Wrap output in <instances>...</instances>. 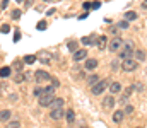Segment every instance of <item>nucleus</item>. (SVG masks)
<instances>
[{"label":"nucleus","instance_id":"obj_1","mask_svg":"<svg viewBox=\"0 0 147 128\" xmlns=\"http://www.w3.org/2000/svg\"><path fill=\"white\" fill-rule=\"evenodd\" d=\"M137 67H139V62L134 58H125L121 62V70H125V72H134V70H137Z\"/></svg>","mask_w":147,"mask_h":128},{"label":"nucleus","instance_id":"obj_2","mask_svg":"<svg viewBox=\"0 0 147 128\" xmlns=\"http://www.w3.org/2000/svg\"><path fill=\"white\" fill-rule=\"evenodd\" d=\"M53 99H55V92H45V90H43V94L38 97V104L45 108V106H50V103H51Z\"/></svg>","mask_w":147,"mask_h":128},{"label":"nucleus","instance_id":"obj_3","mask_svg":"<svg viewBox=\"0 0 147 128\" xmlns=\"http://www.w3.org/2000/svg\"><path fill=\"white\" fill-rule=\"evenodd\" d=\"M132 53H134V44H132V43H125V46L120 48L118 56H120L121 60H125V58H132Z\"/></svg>","mask_w":147,"mask_h":128},{"label":"nucleus","instance_id":"obj_4","mask_svg":"<svg viewBox=\"0 0 147 128\" xmlns=\"http://www.w3.org/2000/svg\"><path fill=\"white\" fill-rule=\"evenodd\" d=\"M108 85H110V84H108V80H98L94 85H91V92H92L94 96H99L103 90H106V89H108Z\"/></svg>","mask_w":147,"mask_h":128},{"label":"nucleus","instance_id":"obj_5","mask_svg":"<svg viewBox=\"0 0 147 128\" xmlns=\"http://www.w3.org/2000/svg\"><path fill=\"white\" fill-rule=\"evenodd\" d=\"M36 60L39 63H43V65H50V62H51V53L46 51V50H41V51H38Z\"/></svg>","mask_w":147,"mask_h":128},{"label":"nucleus","instance_id":"obj_6","mask_svg":"<svg viewBox=\"0 0 147 128\" xmlns=\"http://www.w3.org/2000/svg\"><path fill=\"white\" fill-rule=\"evenodd\" d=\"M121 46H123V40H121L120 36H115L110 41V51H118Z\"/></svg>","mask_w":147,"mask_h":128},{"label":"nucleus","instance_id":"obj_7","mask_svg":"<svg viewBox=\"0 0 147 128\" xmlns=\"http://www.w3.org/2000/svg\"><path fill=\"white\" fill-rule=\"evenodd\" d=\"M50 118H51V120H62V118H65V111H63V108H55V109H51Z\"/></svg>","mask_w":147,"mask_h":128},{"label":"nucleus","instance_id":"obj_8","mask_svg":"<svg viewBox=\"0 0 147 128\" xmlns=\"http://www.w3.org/2000/svg\"><path fill=\"white\" fill-rule=\"evenodd\" d=\"M34 77H36V82H46V80H50V79H51V77H50V74H48V72H45V70H36Z\"/></svg>","mask_w":147,"mask_h":128},{"label":"nucleus","instance_id":"obj_9","mask_svg":"<svg viewBox=\"0 0 147 128\" xmlns=\"http://www.w3.org/2000/svg\"><path fill=\"white\" fill-rule=\"evenodd\" d=\"M115 104H116V103H115V97H113V96H106V97L103 99V108H105V109H111Z\"/></svg>","mask_w":147,"mask_h":128},{"label":"nucleus","instance_id":"obj_10","mask_svg":"<svg viewBox=\"0 0 147 128\" xmlns=\"http://www.w3.org/2000/svg\"><path fill=\"white\" fill-rule=\"evenodd\" d=\"M87 56V50H75L74 51V60L75 62H80V60H84Z\"/></svg>","mask_w":147,"mask_h":128},{"label":"nucleus","instance_id":"obj_11","mask_svg":"<svg viewBox=\"0 0 147 128\" xmlns=\"http://www.w3.org/2000/svg\"><path fill=\"white\" fill-rule=\"evenodd\" d=\"M63 104H65V101H63V97H55L51 103H50V106H51V109H55V108H63Z\"/></svg>","mask_w":147,"mask_h":128},{"label":"nucleus","instance_id":"obj_12","mask_svg":"<svg viewBox=\"0 0 147 128\" xmlns=\"http://www.w3.org/2000/svg\"><path fill=\"white\" fill-rule=\"evenodd\" d=\"M108 87H110L111 94H120V92H121V84H120V82H113V84H110Z\"/></svg>","mask_w":147,"mask_h":128},{"label":"nucleus","instance_id":"obj_13","mask_svg":"<svg viewBox=\"0 0 147 128\" xmlns=\"http://www.w3.org/2000/svg\"><path fill=\"white\" fill-rule=\"evenodd\" d=\"M96 36L94 34H91V36H86V38H82V44H86V46H89V44H96Z\"/></svg>","mask_w":147,"mask_h":128},{"label":"nucleus","instance_id":"obj_14","mask_svg":"<svg viewBox=\"0 0 147 128\" xmlns=\"http://www.w3.org/2000/svg\"><path fill=\"white\" fill-rule=\"evenodd\" d=\"M96 67H98V60L96 58H91V60L86 62V70H94Z\"/></svg>","mask_w":147,"mask_h":128},{"label":"nucleus","instance_id":"obj_15","mask_svg":"<svg viewBox=\"0 0 147 128\" xmlns=\"http://www.w3.org/2000/svg\"><path fill=\"white\" fill-rule=\"evenodd\" d=\"M10 116H12V113H10L9 109H2V111H0V121H9Z\"/></svg>","mask_w":147,"mask_h":128},{"label":"nucleus","instance_id":"obj_16","mask_svg":"<svg viewBox=\"0 0 147 128\" xmlns=\"http://www.w3.org/2000/svg\"><path fill=\"white\" fill-rule=\"evenodd\" d=\"M10 74H12V68L10 67H2L0 68V77L7 79V77H10Z\"/></svg>","mask_w":147,"mask_h":128},{"label":"nucleus","instance_id":"obj_17","mask_svg":"<svg viewBox=\"0 0 147 128\" xmlns=\"http://www.w3.org/2000/svg\"><path fill=\"white\" fill-rule=\"evenodd\" d=\"M123 116H125L123 111H115V113H113V121H115V123H120V121L123 120Z\"/></svg>","mask_w":147,"mask_h":128},{"label":"nucleus","instance_id":"obj_18","mask_svg":"<svg viewBox=\"0 0 147 128\" xmlns=\"http://www.w3.org/2000/svg\"><path fill=\"white\" fill-rule=\"evenodd\" d=\"M106 44H108V38H106V36H99V40H98V48H99V50H105Z\"/></svg>","mask_w":147,"mask_h":128},{"label":"nucleus","instance_id":"obj_19","mask_svg":"<svg viewBox=\"0 0 147 128\" xmlns=\"http://www.w3.org/2000/svg\"><path fill=\"white\" fill-rule=\"evenodd\" d=\"M65 118H67L69 123H74V121H75V113H74V109H69V111L65 113Z\"/></svg>","mask_w":147,"mask_h":128},{"label":"nucleus","instance_id":"obj_20","mask_svg":"<svg viewBox=\"0 0 147 128\" xmlns=\"http://www.w3.org/2000/svg\"><path fill=\"white\" fill-rule=\"evenodd\" d=\"M34 62H36V55H26V56H24V63L33 65Z\"/></svg>","mask_w":147,"mask_h":128},{"label":"nucleus","instance_id":"obj_21","mask_svg":"<svg viewBox=\"0 0 147 128\" xmlns=\"http://www.w3.org/2000/svg\"><path fill=\"white\" fill-rule=\"evenodd\" d=\"M98 80H99V75H96V74H91V77L87 79V84H89V85H94Z\"/></svg>","mask_w":147,"mask_h":128},{"label":"nucleus","instance_id":"obj_22","mask_svg":"<svg viewBox=\"0 0 147 128\" xmlns=\"http://www.w3.org/2000/svg\"><path fill=\"white\" fill-rule=\"evenodd\" d=\"M125 19H127V21H135V19H137V14H135L134 10H128V12L125 14Z\"/></svg>","mask_w":147,"mask_h":128},{"label":"nucleus","instance_id":"obj_23","mask_svg":"<svg viewBox=\"0 0 147 128\" xmlns=\"http://www.w3.org/2000/svg\"><path fill=\"white\" fill-rule=\"evenodd\" d=\"M134 53H135V58L137 60H146V53L142 50H134Z\"/></svg>","mask_w":147,"mask_h":128},{"label":"nucleus","instance_id":"obj_24","mask_svg":"<svg viewBox=\"0 0 147 128\" xmlns=\"http://www.w3.org/2000/svg\"><path fill=\"white\" fill-rule=\"evenodd\" d=\"M26 79H28V77H26V75H24V74H22V72H19V74H17V75H16V77H14V80H16V82H17V84H19V82H24V80H26Z\"/></svg>","mask_w":147,"mask_h":128},{"label":"nucleus","instance_id":"obj_25","mask_svg":"<svg viewBox=\"0 0 147 128\" xmlns=\"http://www.w3.org/2000/svg\"><path fill=\"white\" fill-rule=\"evenodd\" d=\"M19 127H21V123H19L17 120H12V121L9 120V121H7V128H19Z\"/></svg>","mask_w":147,"mask_h":128},{"label":"nucleus","instance_id":"obj_26","mask_svg":"<svg viewBox=\"0 0 147 128\" xmlns=\"http://www.w3.org/2000/svg\"><path fill=\"white\" fill-rule=\"evenodd\" d=\"M36 29H38V31H45V29H46V22H45V21H41V22L36 26Z\"/></svg>","mask_w":147,"mask_h":128},{"label":"nucleus","instance_id":"obj_27","mask_svg":"<svg viewBox=\"0 0 147 128\" xmlns=\"http://www.w3.org/2000/svg\"><path fill=\"white\" fill-rule=\"evenodd\" d=\"M123 113H125V115H132V113H134V106H132V104H128V106L125 108V111H123Z\"/></svg>","mask_w":147,"mask_h":128},{"label":"nucleus","instance_id":"obj_28","mask_svg":"<svg viewBox=\"0 0 147 128\" xmlns=\"http://www.w3.org/2000/svg\"><path fill=\"white\" fill-rule=\"evenodd\" d=\"M33 94H34L36 97H39V96L43 94V89H41V87H34V90H33Z\"/></svg>","mask_w":147,"mask_h":128},{"label":"nucleus","instance_id":"obj_29","mask_svg":"<svg viewBox=\"0 0 147 128\" xmlns=\"http://www.w3.org/2000/svg\"><path fill=\"white\" fill-rule=\"evenodd\" d=\"M21 17V10H12V19H19Z\"/></svg>","mask_w":147,"mask_h":128},{"label":"nucleus","instance_id":"obj_30","mask_svg":"<svg viewBox=\"0 0 147 128\" xmlns=\"http://www.w3.org/2000/svg\"><path fill=\"white\" fill-rule=\"evenodd\" d=\"M0 31H2V33H9V31H10V26H9V24H3V26L0 27Z\"/></svg>","mask_w":147,"mask_h":128},{"label":"nucleus","instance_id":"obj_31","mask_svg":"<svg viewBox=\"0 0 147 128\" xmlns=\"http://www.w3.org/2000/svg\"><path fill=\"white\" fill-rule=\"evenodd\" d=\"M14 68H16V70H21V68H22V63H21L19 60H16V62H14Z\"/></svg>","mask_w":147,"mask_h":128},{"label":"nucleus","instance_id":"obj_32","mask_svg":"<svg viewBox=\"0 0 147 128\" xmlns=\"http://www.w3.org/2000/svg\"><path fill=\"white\" fill-rule=\"evenodd\" d=\"M69 48H70L72 51H75V50H77V43L75 41H69Z\"/></svg>","mask_w":147,"mask_h":128},{"label":"nucleus","instance_id":"obj_33","mask_svg":"<svg viewBox=\"0 0 147 128\" xmlns=\"http://www.w3.org/2000/svg\"><path fill=\"white\" fill-rule=\"evenodd\" d=\"M118 26H120L121 29H127V27H128V21H121V22H120Z\"/></svg>","mask_w":147,"mask_h":128},{"label":"nucleus","instance_id":"obj_34","mask_svg":"<svg viewBox=\"0 0 147 128\" xmlns=\"http://www.w3.org/2000/svg\"><path fill=\"white\" fill-rule=\"evenodd\" d=\"M134 90H135V85H130V87H127V96H130Z\"/></svg>","mask_w":147,"mask_h":128},{"label":"nucleus","instance_id":"obj_35","mask_svg":"<svg viewBox=\"0 0 147 128\" xmlns=\"http://www.w3.org/2000/svg\"><path fill=\"white\" fill-rule=\"evenodd\" d=\"M99 5H101L99 2H92V3H91V7H92V10H96V9H99Z\"/></svg>","mask_w":147,"mask_h":128},{"label":"nucleus","instance_id":"obj_36","mask_svg":"<svg viewBox=\"0 0 147 128\" xmlns=\"http://www.w3.org/2000/svg\"><path fill=\"white\" fill-rule=\"evenodd\" d=\"M19 40H21V33H19V31H16V36H14V41L17 43Z\"/></svg>","mask_w":147,"mask_h":128},{"label":"nucleus","instance_id":"obj_37","mask_svg":"<svg viewBox=\"0 0 147 128\" xmlns=\"http://www.w3.org/2000/svg\"><path fill=\"white\" fill-rule=\"evenodd\" d=\"M111 63H113V65H111V68H113V70H116V68H118V60H115V62H111Z\"/></svg>","mask_w":147,"mask_h":128},{"label":"nucleus","instance_id":"obj_38","mask_svg":"<svg viewBox=\"0 0 147 128\" xmlns=\"http://www.w3.org/2000/svg\"><path fill=\"white\" fill-rule=\"evenodd\" d=\"M9 7V0H2V9H7Z\"/></svg>","mask_w":147,"mask_h":128},{"label":"nucleus","instance_id":"obj_39","mask_svg":"<svg viewBox=\"0 0 147 128\" xmlns=\"http://www.w3.org/2000/svg\"><path fill=\"white\" fill-rule=\"evenodd\" d=\"M75 79H77V80H80V79H84V74H82V72H79V74L75 75Z\"/></svg>","mask_w":147,"mask_h":128},{"label":"nucleus","instance_id":"obj_40","mask_svg":"<svg viewBox=\"0 0 147 128\" xmlns=\"http://www.w3.org/2000/svg\"><path fill=\"white\" fill-rule=\"evenodd\" d=\"M17 2H22V0H17Z\"/></svg>","mask_w":147,"mask_h":128},{"label":"nucleus","instance_id":"obj_41","mask_svg":"<svg viewBox=\"0 0 147 128\" xmlns=\"http://www.w3.org/2000/svg\"><path fill=\"white\" fill-rule=\"evenodd\" d=\"M80 128H86V127H80Z\"/></svg>","mask_w":147,"mask_h":128},{"label":"nucleus","instance_id":"obj_42","mask_svg":"<svg viewBox=\"0 0 147 128\" xmlns=\"http://www.w3.org/2000/svg\"><path fill=\"white\" fill-rule=\"evenodd\" d=\"M45 2H48V0H45Z\"/></svg>","mask_w":147,"mask_h":128},{"label":"nucleus","instance_id":"obj_43","mask_svg":"<svg viewBox=\"0 0 147 128\" xmlns=\"http://www.w3.org/2000/svg\"><path fill=\"white\" fill-rule=\"evenodd\" d=\"M137 128H140V127H137Z\"/></svg>","mask_w":147,"mask_h":128}]
</instances>
